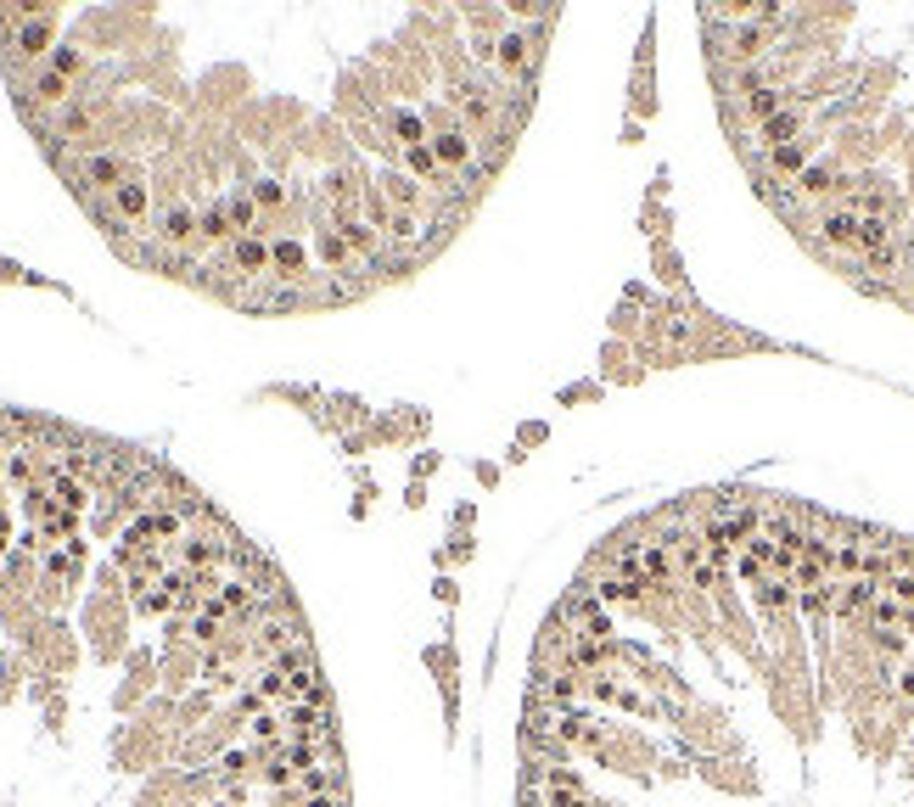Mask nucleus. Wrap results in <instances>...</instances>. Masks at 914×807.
Here are the masks:
<instances>
[{
	"label": "nucleus",
	"mask_w": 914,
	"mask_h": 807,
	"mask_svg": "<svg viewBox=\"0 0 914 807\" xmlns=\"http://www.w3.org/2000/svg\"><path fill=\"white\" fill-rule=\"evenodd\" d=\"M270 275L275 281H309V247L298 236H270Z\"/></svg>",
	"instance_id": "obj_1"
},
{
	"label": "nucleus",
	"mask_w": 914,
	"mask_h": 807,
	"mask_svg": "<svg viewBox=\"0 0 914 807\" xmlns=\"http://www.w3.org/2000/svg\"><path fill=\"white\" fill-rule=\"evenodd\" d=\"M45 68L57 73V79H79V73H85V51H79V45H51V57H45Z\"/></svg>",
	"instance_id": "obj_2"
},
{
	"label": "nucleus",
	"mask_w": 914,
	"mask_h": 807,
	"mask_svg": "<svg viewBox=\"0 0 914 807\" xmlns=\"http://www.w3.org/2000/svg\"><path fill=\"white\" fill-rule=\"evenodd\" d=\"M589 398H600V387H561V404H589Z\"/></svg>",
	"instance_id": "obj_4"
},
{
	"label": "nucleus",
	"mask_w": 914,
	"mask_h": 807,
	"mask_svg": "<svg viewBox=\"0 0 914 807\" xmlns=\"http://www.w3.org/2000/svg\"><path fill=\"white\" fill-rule=\"evenodd\" d=\"M247 191H253V202H258V213H275L286 202V185L281 180H253L247 185Z\"/></svg>",
	"instance_id": "obj_3"
},
{
	"label": "nucleus",
	"mask_w": 914,
	"mask_h": 807,
	"mask_svg": "<svg viewBox=\"0 0 914 807\" xmlns=\"http://www.w3.org/2000/svg\"><path fill=\"white\" fill-rule=\"evenodd\" d=\"M522 443H528V449H533V443H544V426H539V421H533V426H522V438H516V449H522Z\"/></svg>",
	"instance_id": "obj_5"
}]
</instances>
